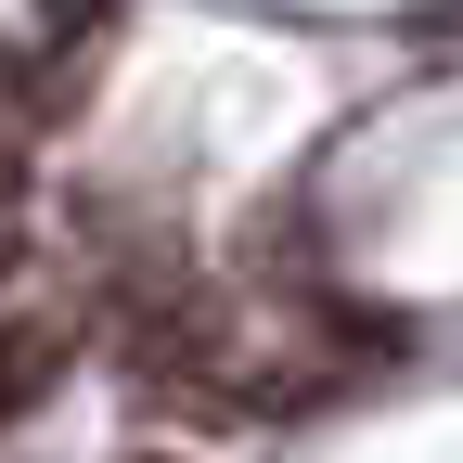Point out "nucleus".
<instances>
[{
    "label": "nucleus",
    "instance_id": "nucleus-1",
    "mask_svg": "<svg viewBox=\"0 0 463 463\" xmlns=\"http://www.w3.org/2000/svg\"><path fill=\"white\" fill-rule=\"evenodd\" d=\"M65 361H78V322H52V309H14V322H0V438L65 386Z\"/></svg>",
    "mask_w": 463,
    "mask_h": 463
},
{
    "label": "nucleus",
    "instance_id": "nucleus-3",
    "mask_svg": "<svg viewBox=\"0 0 463 463\" xmlns=\"http://www.w3.org/2000/svg\"><path fill=\"white\" fill-rule=\"evenodd\" d=\"M14 258H26V245H14V232H0V283H14Z\"/></svg>",
    "mask_w": 463,
    "mask_h": 463
},
{
    "label": "nucleus",
    "instance_id": "nucleus-2",
    "mask_svg": "<svg viewBox=\"0 0 463 463\" xmlns=\"http://www.w3.org/2000/svg\"><path fill=\"white\" fill-rule=\"evenodd\" d=\"M26 194V155H14V129H0V206H14Z\"/></svg>",
    "mask_w": 463,
    "mask_h": 463
}]
</instances>
